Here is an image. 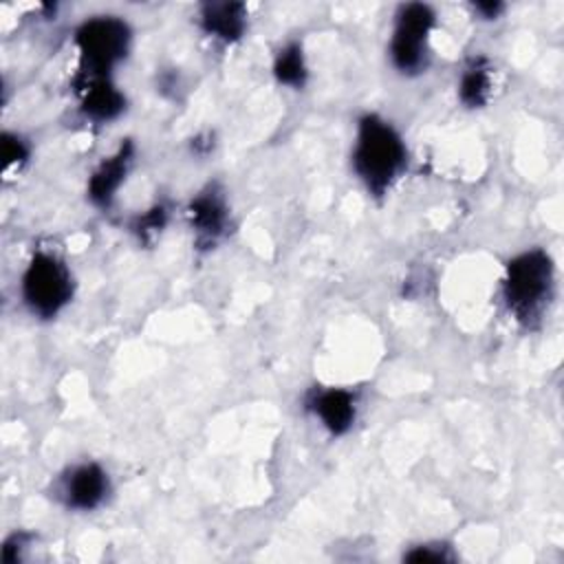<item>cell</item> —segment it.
I'll use <instances>...</instances> for the list:
<instances>
[{
	"label": "cell",
	"instance_id": "1",
	"mask_svg": "<svg viewBox=\"0 0 564 564\" xmlns=\"http://www.w3.org/2000/svg\"><path fill=\"white\" fill-rule=\"evenodd\" d=\"M408 150L399 130L379 115H364L357 121L352 143V170L375 196L386 194L405 170Z\"/></svg>",
	"mask_w": 564,
	"mask_h": 564
},
{
	"label": "cell",
	"instance_id": "2",
	"mask_svg": "<svg viewBox=\"0 0 564 564\" xmlns=\"http://www.w3.org/2000/svg\"><path fill=\"white\" fill-rule=\"evenodd\" d=\"M555 269L542 249H529L509 260L502 282V295L516 319L531 324L542 315L553 295Z\"/></svg>",
	"mask_w": 564,
	"mask_h": 564
},
{
	"label": "cell",
	"instance_id": "3",
	"mask_svg": "<svg viewBox=\"0 0 564 564\" xmlns=\"http://www.w3.org/2000/svg\"><path fill=\"white\" fill-rule=\"evenodd\" d=\"M132 31L126 20L117 15H93L75 31V46L79 53V68L75 82L110 77L130 51Z\"/></svg>",
	"mask_w": 564,
	"mask_h": 564
},
{
	"label": "cell",
	"instance_id": "4",
	"mask_svg": "<svg viewBox=\"0 0 564 564\" xmlns=\"http://www.w3.org/2000/svg\"><path fill=\"white\" fill-rule=\"evenodd\" d=\"M22 300L37 317H55L73 297V275L53 253L37 251L22 273Z\"/></svg>",
	"mask_w": 564,
	"mask_h": 564
},
{
	"label": "cell",
	"instance_id": "5",
	"mask_svg": "<svg viewBox=\"0 0 564 564\" xmlns=\"http://www.w3.org/2000/svg\"><path fill=\"white\" fill-rule=\"evenodd\" d=\"M434 24L436 15L430 4L408 2L399 7L390 37V59L399 73L416 75L427 66Z\"/></svg>",
	"mask_w": 564,
	"mask_h": 564
},
{
	"label": "cell",
	"instance_id": "6",
	"mask_svg": "<svg viewBox=\"0 0 564 564\" xmlns=\"http://www.w3.org/2000/svg\"><path fill=\"white\" fill-rule=\"evenodd\" d=\"M108 474L97 463H79L59 480V496L66 507L77 511L97 509L108 496Z\"/></svg>",
	"mask_w": 564,
	"mask_h": 564
},
{
	"label": "cell",
	"instance_id": "7",
	"mask_svg": "<svg viewBox=\"0 0 564 564\" xmlns=\"http://www.w3.org/2000/svg\"><path fill=\"white\" fill-rule=\"evenodd\" d=\"M187 218L196 236V245L214 247L227 234L229 225V207L225 194L216 185L205 187L192 198Z\"/></svg>",
	"mask_w": 564,
	"mask_h": 564
},
{
	"label": "cell",
	"instance_id": "8",
	"mask_svg": "<svg viewBox=\"0 0 564 564\" xmlns=\"http://www.w3.org/2000/svg\"><path fill=\"white\" fill-rule=\"evenodd\" d=\"M134 145L130 141H123L110 156H106L97 170L90 174L88 181V198L97 207H108L112 198L117 196L121 183L126 181V174L132 165Z\"/></svg>",
	"mask_w": 564,
	"mask_h": 564
},
{
	"label": "cell",
	"instance_id": "9",
	"mask_svg": "<svg viewBox=\"0 0 564 564\" xmlns=\"http://www.w3.org/2000/svg\"><path fill=\"white\" fill-rule=\"evenodd\" d=\"M306 405L322 421V425L335 436L346 434L355 423V412H357L355 397L344 388L313 390Z\"/></svg>",
	"mask_w": 564,
	"mask_h": 564
},
{
	"label": "cell",
	"instance_id": "10",
	"mask_svg": "<svg viewBox=\"0 0 564 564\" xmlns=\"http://www.w3.org/2000/svg\"><path fill=\"white\" fill-rule=\"evenodd\" d=\"M75 86L82 97V112L97 123L112 121L126 110V97L110 77L75 82Z\"/></svg>",
	"mask_w": 564,
	"mask_h": 564
},
{
	"label": "cell",
	"instance_id": "11",
	"mask_svg": "<svg viewBox=\"0 0 564 564\" xmlns=\"http://www.w3.org/2000/svg\"><path fill=\"white\" fill-rule=\"evenodd\" d=\"M198 22L209 37L231 44L247 29V7L240 2H207L200 7Z\"/></svg>",
	"mask_w": 564,
	"mask_h": 564
},
{
	"label": "cell",
	"instance_id": "12",
	"mask_svg": "<svg viewBox=\"0 0 564 564\" xmlns=\"http://www.w3.org/2000/svg\"><path fill=\"white\" fill-rule=\"evenodd\" d=\"M491 93V68L485 57H474L460 73L458 99L467 108H480L487 104Z\"/></svg>",
	"mask_w": 564,
	"mask_h": 564
},
{
	"label": "cell",
	"instance_id": "13",
	"mask_svg": "<svg viewBox=\"0 0 564 564\" xmlns=\"http://www.w3.org/2000/svg\"><path fill=\"white\" fill-rule=\"evenodd\" d=\"M273 75L284 86H291V88L304 86L308 70H306V59H304L302 46L297 42H291L278 51L275 62H273Z\"/></svg>",
	"mask_w": 564,
	"mask_h": 564
},
{
	"label": "cell",
	"instance_id": "14",
	"mask_svg": "<svg viewBox=\"0 0 564 564\" xmlns=\"http://www.w3.org/2000/svg\"><path fill=\"white\" fill-rule=\"evenodd\" d=\"M29 159V145L24 143L22 137L13 134V132H4L2 134V170L4 176L18 172Z\"/></svg>",
	"mask_w": 564,
	"mask_h": 564
},
{
	"label": "cell",
	"instance_id": "15",
	"mask_svg": "<svg viewBox=\"0 0 564 564\" xmlns=\"http://www.w3.org/2000/svg\"><path fill=\"white\" fill-rule=\"evenodd\" d=\"M167 220V214H165V207L163 205H156L152 207L150 212H145L143 216H139L137 225H134V231L141 236V238H148L150 234H156L163 229Z\"/></svg>",
	"mask_w": 564,
	"mask_h": 564
},
{
	"label": "cell",
	"instance_id": "16",
	"mask_svg": "<svg viewBox=\"0 0 564 564\" xmlns=\"http://www.w3.org/2000/svg\"><path fill=\"white\" fill-rule=\"evenodd\" d=\"M408 562H447L449 555L438 544H421L405 553Z\"/></svg>",
	"mask_w": 564,
	"mask_h": 564
},
{
	"label": "cell",
	"instance_id": "17",
	"mask_svg": "<svg viewBox=\"0 0 564 564\" xmlns=\"http://www.w3.org/2000/svg\"><path fill=\"white\" fill-rule=\"evenodd\" d=\"M474 9L485 18H496L505 7L500 2H476Z\"/></svg>",
	"mask_w": 564,
	"mask_h": 564
}]
</instances>
